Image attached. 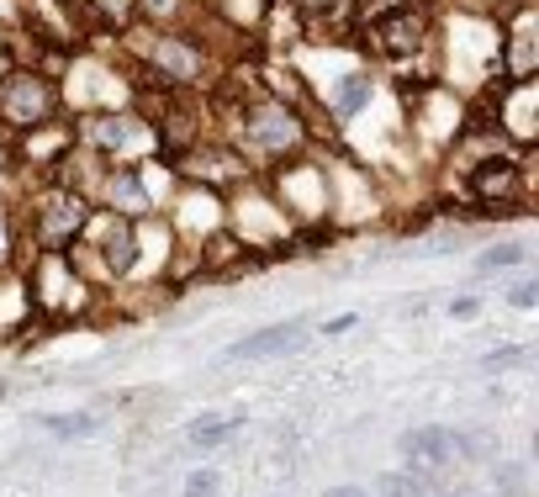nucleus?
<instances>
[{
    "label": "nucleus",
    "mask_w": 539,
    "mask_h": 497,
    "mask_svg": "<svg viewBox=\"0 0 539 497\" xmlns=\"http://www.w3.org/2000/svg\"><path fill=\"white\" fill-rule=\"evenodd\" d=\"M307 344V323L291 318V323H275V328H259V334H244L238 344H228V360H281L291 349Z\"/></svg>",
    "instance_id": "obj_1"
},
{
    "label": "nucleus",
    "mask_w": 539,
    "mask_h": 497,
    "mask_svg": "<svg viewBox=\"0 0 539 497\" xmlns=\"http://www.w3.org/2000/svg\"><path fill=\"white\" fill-rule=\"evenodd\" d=\"M0 106H6L11 122H43L53 112V90L43 80L16 75V80H6V90H0Z\"/></svg>",
    "instance_id": "obj_2"
},
{
    "label": "nucleus",
    "mask_w": 539,
    "mask_h": 497,
    "mask_svg": "<svg viewBox=\"0 0 539 497\" xmlns=\"http://www.w3.org/2000/svg\"><path fill=\"white\" fill-rule=\"evenodd\" d=\"M460 450H466V439H460L455 429H439V423L402 434V455H407V460H418V466H444V460L460 455Z\"/></svg>",
    "instance_id": "obj_3"
},
{
    "label": "nucleus",
    "mask_w": 539,
    "mask_h": 497,
    "mask_svg": "<svg viewBox=\"0 0 539 497\" xmlns=\"http://www.w3.org/2000/svg\"><path fill=\"white\" fill-rule=\"evenodd\" d=\"M249 138L254 143H286V138H296V127L281 106H265V112H254V122H249Z\"/></svg>",
    "instance_id": "obj_4"
},
{
    "label": "nucleus",
    "mask_w": 539,
    "mask_h": 497,
    "mask_svg": "<svg viewBox=\"0 0 539 497\" xmlns=\"http://www.w3.org/2000/svg\"><path fill=\"white\" fill-rule=\"evenodd\" d=\"M106 265L111 270H133V228H127V223H117V217H111V223H106Z\"/></svg>",
    "instance_id": "obj_5"
},
{
    "label": "nucleus",
    "mask_w": 539,
    "mask_h": 497,
    "mask_svg": "<svg viewBox=\"0 0 539 497\" xmlns=\"http://www.w3.org/2000/svg\"><path fill=\"white\" fill-rule=\"evenodd\" d=\"M43 429H48V434H59V439H85V434H96L101 423L90 418V413H48V418H43Z\"/></svg>",
    "instance_id": "obj_6"
},
{
    "label": "nucleus",
    "mask_w": 539,
    "mask_h": 497,
    "mask_svg": "<svg viewBox=\"0 0 539 497\" xmlns=\"http://www.w3.org/2000/svg\"><path fill=\"white\" fill-rule=\"evenodd\" d=\"M365 101H370V80L365 75H349L339 90H333V112H339V117H355Z\"/></svg>",
    "instance_id": "obj_7"
},
{
    "label": "nucleus",
    "mask_w": 539,
    "mask_h": 497,
    "mask_svg": "<svg viewBox=\"0 0 539 497\" xmlns=\"http://www.w3.org/2000/svg\"><path fill=\"white\" fill-rule=\"evenodd\" d=\"M381 32H386V48H392V53H407V48H418V22H413V16H386V22H381Z\"/></svg>",
    "instance_id": "obj_8"
},
{
    "label": "nucleus",
    "mask_w": 539,
    "mask_h": 497,
    "mask_svg": "<svg viewBox=\"0 0 539 497\" xmlns=\"http://www.w3.org/2000/svg\"><path fill=\"white\" fill-rule=\"evenodd\" d=\"M154 59H159L164 69H170L175 80H191V75H196V53H185L180 43H159V48H154Z\"/></svg>",
    "instance_id": "obj_9"
},
{
    "label": "nucleus",
    "mask_w": 539,
    "mask_h": 497,
    "mask_svg": "<svg viewBox=\"0 0 539 497\" xmlns=\"http://www.w3.org/2000/svg\"><path fill=\"white\" fill-rule=\"evenodd\" d=\"M238 423H244V418H201L196 423V429H191V445H222V439H233V429H238Z\"/></svg>",
    "instance_id": "obj_10"
},
{
    "label": "nucleus",
    "mask_w": 539,
    "mask_h": 497,
    "mask_svg": "<svg viewBox=\"0 0 539 497\" xmlns=\"http://www.w3.org/2000/svg\"><path fill=\"white\" fill-rule=\"evenodd\" d=\"M111 201H127V212H143V186L133 175H117L111 180Z\"/></svg>",
    "instance_id": "obj_11"
},
{
    "label": "nucleus",
    "mask_w": 539,
    "mask_h": 497,
    "mask_svg": "<svg viewBox=\"0 0 539 497\" xmlns=\"http://www.w3.org/2000/svg\"><path fill=\"white\" fill-rule=\"evenodd\" d=\"M524 260H529V249L508 244V249H492V254H481V270H508V265H524Z\"/></svg>",
    "instance_id": "obj_12"
},
{
    "label": "nucleus",
    "mask_w": 539,
    "mask_h": 497,
    "mask_svg": "<svg viewBox=\"0 0 539 497\" xmlns=\"http://www.w3.org/2000/svg\"><path fill=\"white\" fill-rule=\"evenodd\" d=\"M90 133H96L101 143H117V149H127V143H138V133L127 122H101V127H90Z\"/></svg>",
    "instance_id": "obj_13"
},
{
    "label": "nucleus",
    "mask_w": 539,
    "mask_h": 497,
    "mask_svg": "<svg viewBox=\"0 0 539 497\" xmlns=\"http://www.w3.org/2000/svg\"><path fill=\"white\" fill-rule=\"evenodd\" d=\"M185 497H217V476L212 471H191L185 476Z\"/></svg>",
    "instance_id": "obj_14"
},
{
    "label": "nucleus",
    "mask_w": 539,
    "mask_h": 497,
    "mask_svg": "<svg viewBox=\"0 0 539 497\" xmlns=\"http://www.w3.org/2000/svg\"><path fill=\"white\" fill-rule=\"evenodd\" d=\"M529 355L524 349H497V355H487V371H508V365H524Z\"/></svg>",
    "instance_id": "obj_15"
},
{
    "label": "nucleus",
    "mask_w": 539,
    "mask_h": 497,
    "mask_svg": "<svg viewBox=\"0 0 539 497\" xmlns=\"http://www.w3.org/2000/svg\"><path fill=\"white\" fill-rule=\"evenodd\" d=\"M513 307H539V286L534 281H518L513 286Z\"/></svg>",
    "instance_id": "obj_16"
},
{
    "label": "nucleus",
    "mask_w": 539,
    "mask_h": 497,
    "mask_svg": "<svg viewBox=\"0 0 539 497\" xmlns=\"http://www.w3.org/2000/svg\"><path fill=\"white\" fill-rule=\"evenodd\" d=\"M328 497H370V492H360V487H333Z\"/></svg>",
    "instance_id": "obj_17"
},
{
    "label": "nucleus",
    "mask_w": 539,
    "mask_h": 497,
    "mask_svg": "<svg viewBox=\"0 0 539 497\" xmlns=\"http://www.w3.org/2000/svg\"><path fill=\"white\" fill-rule=\"evenodd\" d=\"M0 254H6V228H0Z\"/></svg>",
    "instance_id": "obj_18"
}]
</instances>
